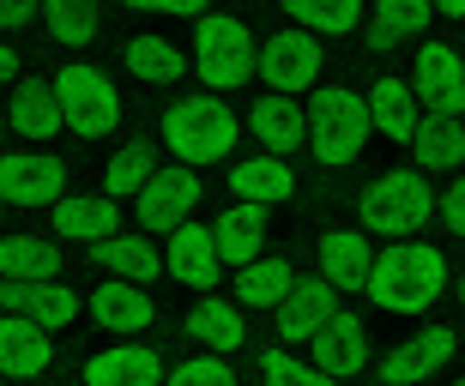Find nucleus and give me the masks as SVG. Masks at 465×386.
Masks as SVG:
<instances>
[{
  "instance_id": "nucleus-37",
  "label": "nucleus",
  "mask_w": 465,
  "mask_h": 386,
  "mask_svg": "<svg viewBox=\"0 0 465 386\" xmlns=\"http://www.w3.org/2000/svg\"><path fill=\"white\" fill-rule=\"evenodd\" d=\"M163 386H236V374H230L224 356H188L163 374Z\"/></svg>"
},
{
  "instance_id": "nucleus-21",
  "label": "nucleus",
  "mask_w": 465,
  "mask_h": 386,
  "mask_svg": "<svg viewBox=\"0 0 465 386\" xmlns=\"http://www.w3.org/2000/svg\"><path fill=\"white\" fill-rule=\"evenodd\" d=\"M163 356L152 344H109L85 362V386H163Z\"/></svg>"
},
{
  "instance_id": "nucleus-41",
  "label": "nucleus",
  "mask_w": 465,
  "mask_h": 386,
  "mask_svg": "<svg viewBox=\"0 0 465 386\" xmlns=\"http://www.w3.org/2000/svg\"><path fill=\"white\" fill-rule=\"evenodd\" d=\"M13 79H18V49L0 43V85H13Z\"/></svg>"
},
{
  "instance_id": "nucleus-15",
  "label": "nucleus",
  "mask_w": 465,
  "mask_h": 386,
  "mask_svg": "<svg viewBox=\"0 0 465 386\" xmlns=\"http://www.w3.org/2000/svg\"><path fill=\"white\" fill-rule=\"evenodd\" d=\"M163 272L175 284H188V290H212L224 260H218V242H212V224H182L163 247Z\"/></svg>"
},
{
  "instance_id": "nucleus-22",
  "label": "nucleus",
  "mask_w": 465,
  "mask_h": 386,
  "mask_svg": "<svg viewBox=\"0 0 465 386\" xmlns=\"http://www.w3.org/2000/svg\"><path fill=\"white\" fill-rule=\"evenodd\" d=\"M369 127H375L381 140H399V145L417 140L423 103H417L411 79H375V85H369Z\"/></svg>"
},
{
  "instance_id": "nucleus-29",
  "label": "nucleus",
  "mask_w": 465,
  "mask_h": 386,
  "mask_svg": "<svg viewBox=\"0 0 465 386\" xmlns=\"http://www.w3.org/2000/svg\"><path fill=\"white\" fill-rule=\"evenodd\" d=\"M0 284H61V247L43 236H0Z\"/></svg>"
},
{
  "instance_id": "nucleus-12",
  "label": "nucleus",
  "mask_w": 465,
  "mask_h": 386,
  "mask_svg": "<svg viewBox=\"0 0 465 386\" xmlns=\"http://www.w3.org/2000/svg\"><path fill=\"white\" fill-rule=\"evenodd\" d=\"M272 320H278V338H284V344H314V338L339 320V290H332L321 272H314V278H296L291 302H284Z\"/></svg>"
},
{
  "instance_id": "nucleus-35",
  "label": "nucleus",
  "mask_w": 465,
  "mask_h": 386,
  "mask_svg": "<svg viewBox=\"0 0 465 386\" xmlns=\"http://www.w3.org/2000/svg\"><path fill=\"white\" fill-rule=\"evenodd\" d=\"M152 176H157L152 145H145V140H127L115 158H109V169H104V199H115V206H121V193H134V199H139Z\"/></svg>"
},
{
  "instance_id": "nucleus-7",
  "label": "nucleus",
  "mask_w": 465,
  "mask_h": 386,
  "mask_svg": "<svg viewBox=\"0 0 465 386\" xmlns=\"http://www.w3.org/2000/svg\"><path fill=\"white\" fill-rule=\"evenodd\" d=\"M67 199V163L54 151H0V206H61Z\"/></svg>"
},
{
  "instance_id": "nucleus-13",
  "label": "nucleus",
  "mask_w": 465,
  "mask_h": 386,
  "mask_svg": "<svg viewBox=\"0 0 465 386\" xmlns=\"http://www.w3.org/2000/svg\"><path fill=\"white\" fill-rule=\"evenodd\" d=\"M248 133L266 145V158L291 163V151L309 145V109L296 103V97H272V91H266V97H254V109H248Z\"/></svg>"
},
{
  "instance_id": "nucleus-2",
  "label": "nucleus",
  "mask_w": 465,
  "mask_h": 386,
  "mask_svg": "<svg viewBox=\"0 0 465 386\" xmlns=\"http://www.w3.org/2000/svg\"><path fill=\"white\" fill-rule=\"evenodd\" d=\"M242 140V121L224 97H175L163 109V145L175 151L182 169H206V163H224Z\"/></svg>"
},
{
  "instance_id": "nucleus-17",
  "label": "nucleus",
  "mask_w": 465,
  "mask_h": 386,
  "mask_svg": "<svg viewBox=\"0 0 465 386\" xmlns=\"http://www.w3.org/2000/svg\"><path fill=\"white\" fill-rule=\"evenodd\" d=\"M369 272H375L369 229H327L321 236V278L332 290H369Z\"/></svg>"
},
{
  "instance_id": "nucleus-28",
  "label": "nucleus",
  "mask_w": 465,
  "mask_h": 386,
  "mask_svg": "<svg viewBox=\"0 0 465 386\" xmlns=\"http://www.w3.org/2000/svg\"><path fill=\"white\" fill-rule=\"evenodd\" d=\"M91 260L104 265L109 278L139 284V290L163 278V247H152L145 236H109V242H97V247H91Z\"/></svg>"
},
{
  "instance_id": "nucleus-44",
  "label": "nucleus",
  "mask_w": 465,
  "mask_h": 386,
  "mask_svg": "<svg viewBox=\"0 0 465 386\" xmlns=\"http://www.w3.org/2000/svg\"><path fill=\"white\" fill-rule=\"evenodd\" d=\"M0 133H6V115H0Z\"/></svg>"
},
{
  "instance_id": "nucleus-40",
  "label": "nucleus",
  "mask_w": 465,
  "mask_h": 386,
  "mask_svg": "<svg viewBox=\"0 0 465 386\" xmlns=\"http://www.w3.org/2000/svg\"><path fill=\"white\" fill-rule=\"evenodd\" d=\"M36 18H43V6H31V0H0V36L25 31V24H36Z\"/></svg>"
},
{
  "instance_id": "nucleus-26",
  "label": "nucleus",
  "mask_w": 465,
  "mask_h": 386,
  "mask_svg": "<svg viewBox=\"0 0 465 386\" xmlns=\"http://www.w3.org/2000/svg\"><path fill=\"white\" fill-rule=\"evenodd\" d=\"M230 193H236L242 206H284V199H291L296 193V169L284 158H266V151H260V158H242L236 169H230Z\"/></svg>"
},
{
  "instance_id": "nucleus-1",
  "label": "nucleus",
  "mask_w": 465,
  "mask_h": 386,
  "mask_svg": "<svg viewBox=\"0 0 465 386\" xmlns=\"http://www.w3.org/2000/svg\"><path fill=\"white\" fill-rule=\"evenodd\" d=\"M448 290V254L435 242H393L375 254L369 272V302L387 314H423Z\"/></svg>"
},
{
  "instance_id": "nucleus-20",
  "label": "nucleus",
  "mask_w": 465,
  "mask_h": 386,
  "mask_svg": "<svg viewBox=\"0 0 465 386\" xmlns=\"http://www.w3.org/2000/svg\"><path fill=\"white\" fill-rule=\"evenodd\" d=\"M49 217H54V236H61V242H91L97 247V242H109V236H121V206L104 199V193H67Z\"/></svg>"
},
{
  "instance_id": "nucleus-46",
  "label": "nucleus",
  "mask_w": 465,
  "mask_h": 386,
  "mask_svg": "<svg viewBox=\"0 0 465 386\" xmlns=\"http://www.w3.org/2000/svg\"><path fill=\"white\" fill-rule=\"evenodd\" d=\"M0 386H6V381H0Z\"/></svg>"
},
{
  "instance_id": "nucleus-9",
  "label": "nucleus",
  "mask_w": 465,
  "mask_h": 386,
  "mask_svg": "<svg viewBox=\"0 0 465 386\" xmlns=\"http://www.w3.org/2000/svg\"><path fill=\"white\" fill-rule=\"evenodd\" d=\"M260 79L272 97H302L321 85V43L309 31H278L272 43H260Z\"/></svg>"
},
{
  "instance_id": "nucleus-23",
  "label": "nucleus",
  "mask_w": 465,
  "mask_h": 386,
  "mask_svg": "<svg viewBox=\"0 0 465 386\" xmlns=\"http://www.w3.org/2000/svg\"><path fill=\"white\" fill-rule=\"evenodd\" d=\"M54 362V333L31 326V320L0 314V381H31Z\"/></svg>"
},
{
  "instance_id": "nucleus-33",
  "label": "nucleus",
  "mask_w": 465,
  "mask_h": 386,
  "mask_svg": "<svg viewBox=\"0 0 465 386\" xmlns=\"http://www.w3.org/2000/svg\"><path fill=\"white\" fill-rule=\"evenodd\" d=\"M411 151H417V176H423V169H460L465 163V121H453V115H423Z\"/></svg>"
},
{
  "instance_id": "nucleus-10",
  "label": "nucleus",
  "mask_w": 465,
  "mask_h": 386,
  "mask_svg": "<svg viewBox=\"0 0 465 386\" xmlns=\"http://www.w3.org/2000/svg\"><path fill=\"white\" fill-rule=\"evenodd\" d=\"M200 169H182V163H170V169H157L152 181H145V193H139V224L152 229V236H175L182 224H193V206H200Z\"/></svg>"
},
{
  "instance_id": "nucleus-34",
  "label": "nucleus",
  "mask_w": 465,
  "mask_h": 386,
  "mask_svg": "<svg viewBox=\"0 0 465 386\" xmlns=\"http://www.w3.org/2000/svg\"><path fill=\"white\" fill-rule=\"evenodd\" d=\"M36 24H43L61 49H85L91 36L104 31V13H97V6H85V0H49Z\"/></svg>"
},
{
  "instance_id": "nucleus-36",
  "label": "nucleus",
  "mask_w": 465,
  "mask_h": 386,
  "mask_svg": "<svg viewBox=\"0 0 465 386\" xmlns=\"http://www.w3.org/2000/svg\"><path fill=\"white\" fill-rule=\"evenodd\" d=\"M260 381L266 386H339V381H327V374L314 369V362H296L291 351H266L260 356Z\"/></svg>"
},
{
  "instance_id": "nucleus-4",
  "label": "nucleus",
  "mask_w": 465,
  "mask_h": 386,
  "mask_svg": "<svg viewBox=\"0 0 465 386\" xmlns=\"http://www.w3.org/2000/svg\"><path fill=\"white\" fill-rule=\"evenodd\" d=\"M357 217L369 236H423V224L435 217V188L417 169H381L369 188L357 193Z\"/></svg>"
},
{
  "instance_id": "nucleus-43",
  "label": "nucleus",
  "mask_w": 465,
  "mask_h": 386,
  "mask_svg": "<svg viewBox=\"0 0 465 386\" xmlns=\"http://www.w3.org/2000/svg\"><path fill=\"white\" fill-rule=\"evenodd\" d=\"M460 302H465V272H460Z\"/></svg>"
},
{
  "instance_id": "nucleus-31",
  "label": "nucleus",
  "mask_w": 465,
  "mask_h": 386,
  "mask_svg": "<svg viewBox=\"0 0 465 386\" xmlns=\"http://www.w3.org/2000/svg\"><path fill=\"white\" fill-rule=\"evenodd\" d=\"M127 72L145 79V85H175L188 72V54L175 49V36H163V31H134L127 36Z\"/></svg>"
},
{
  "instance_id": "nucleus-25",
  "label": "nucleus",
  "mask_w": 465,
  "mask_h": 386,
  "mask_svg": "<svg viewBox=\"0 0 465 386\" xmlns=\"http://www.w3.org/2000/svg\"><path fill=\"white\" fill-rule=\"evenodd\" d=\"M6 127L25 133V140H54V133H67L61 121V97H54V79H18L13 91V109H6Z\"/></svg>"
},
{
  "instance_id": "nucleus-5",
  "label": "nucleus",
  "mask_w": 465,
  "mask_h": 386,
  "mask_svg": "<svg viewBox=\"0 0 465 386\" xmlns=\"http://www.w3.org/2000/svg\"><path fill=\"white\" fill-rule=\"evenodd\" d=\"M369 145V97L351 85H321L309 103V151L327 169H345Z\"/></svg>"
},
{
  "instance_id": "nucleus-6",
  "label": "nucleus",
  "mask_w": 465,
  "mask_h": 386,
  "mask_svg": "<svg viewBox=\"0 0 465 386\" xmlns=\"http://www.w3.org/2000/svg\"><path fill=\"white\" fill-rule=\"evenodd\" d=\"M54 97H61V121L67 133L79 140H109L121 127V97H115V79L91 61H67L54 72Z\"/></svg>"
},
{
  "instance_id": "nucleus-39",
  "label": "nucleus",
  "mask_w": 465,
  "mask_h": 386,
  "mask_svg": "<svg viewBox=\"0 0 465 386\" xmlns=\"http://www.w3.org/2000/svg\"><path fill=\"white\" fill-rule=\"evenodd\" d=\"M134 6H139V13H152V18H193V24L206 18L200 0H134Z\"/></svg>"
},
{
  "instance_id": "nucleus-18",
  "label": "nucleus",
  "mask_w": 465,
  "mask_h": 386,
  "mask_svg": "<svg viewBox=\"0 0 465 386\" xmlns=\"http://www.w3.org/2000/svg\"><path fill=\"white\" fill-rule=\"evenodd\" d=\"M309 351H314V369L327 374V381H351V374L369 369V326H362L357 314H345V308H339V320L314 338Z\"/></svg>"
},
{
  "instance_id": "nucleus-14",
  "label": "nucleus",
  "mask_w": 465,
  "mask_h": 386,
  "mask_svg": "<svg viewBox=\"0 0 465 386\" xmlns=\"http://www.w3.org/2000/svg\"><path fill=\"white\" fill-rule=\"evenodd\" d=\"M0 314L31 320L43 333H61L79 320V296L61 290V284H0Z\"/></svg>"
},
{
  "instance_id": "nucleus-38",
  "label": "nucleus",
  "mask_w": 465,
  "mask_h": 386,
  "mask_svg": "<svg viewBox=\"0 0 465 386\" xmlns=\"http://www.w3.org/2000/svg\"><path fill=\"white\" fill-rule=\"evenodd\" d=\"M435 211H441V224H448L453 236H465V176L448 181V188L435 193Z\"/></svg>"
},
{
  "instance_id": "nucleus-11",
  "label": "nucleus",
  "mask_w": 465,
  "mask_h": 386,
  "mask_svg": "<svg viewBox=\"0 0 465 386\" xmlns=\"http://www.w3.org/2000/svg\"><path fill=\"white\" fill-rule=\"evenodd\" d=\"M453 351H460V333H453V326H423V333H411L405 344H393V351L381 356L375 381L381 386H417V381H430V374L448 369Z\"/></svg>"
},
{
  "instance_id": "nucleus-27",
  "label": "nucleus",
  "mask_w": 465,
  "mask_h": 386,
  "mask_svg": "<svg viewBox=\"0 0 465 386\" xmlns=\"http://www.w3.org/2000/svg\"><path fill=\"white\" fill-rule=\"evenodd\" d=\"M296 290V265L278 260V254H260L254 265H242L236 272V308L248 314V308H266V314H278L284 302H291Z\"/></svg>"
},
{
  "instance_id": "nucleus-3",
  "label": "nucleus",
  "mask_w": 465,
  "mask_h": 386,
  "mask_svg": "<svg viewBox=\"0 0 465 386\" xmlns=\"http://www.w3.org/2000/svg\"><path fill=\"white\" fill-rule=\"evenodd\" d=\"M188 67L200 72L206 91H242L248 79H260V43L236 13H206L193 24Z\"/></svg>"
},
{
  "instance_id": "nucleus-8",
  "label": "nucleus",
  "mask_w": 465,
  "mask_h": 386,
  "mask_svg": "<svg viewBox=\"0 0 465 386\" xmlns=\"http://www.w3.org/2000/svg\"><path fill=\"white\" fill-rule=\"evenodd\" d=\"M411 91L423 115H465V54L453 43H417V72H411Z\"/></svg>"
},
{
  "instance_id": "nucleus-32",
  "label": "nucleus",
  "mask_w": 465,
  "mask_h": 386,
  "mask_svg": "<svg viewBox=\"0 0 465 386\" xmlns=\"http://www.w3.org/2000/svg\"><path fill=\"white\" fill-rule=\"evenodd\" d=\"M284 13H291V31H309L314 43L321 36H351L369 24L357 0H284Z\"/></svg>"
},
{
  "instance_id": "nucleus-45",
  "label": "nucleus",
  "mask_w": 465,
  "mask_h": 386,
  "mask_svg": "<svg viewBox=\"0 0 465 386\" xmlns=\"http://www.w3.org/2000/svg\"><path fill=\"white\" fill-rule=\"evenodd\" d=\"M453 386H465V381H453Z\"/></svg>"
},
{
  "instance_id": "nucleus-24",
  "label": "nucleus",
  "mask_w": 465,
  "mask_h": 386,
  "mask_svg": "<svg viewBox=\"0 0 465 386\" xmlns=\"http://www.w3.org/2000/svg\"><path fill=\"white\" fill-rule=\"evenodd\" d=\"M212 242H218V260L224 265H254L260 260V247H266V211L260 206H224L218 217H212Z\"/></svg>"
},
{
  "instance_id": "nucleus-19",
  "label": "nucleus",
  "mask_w": 465,
  "mask_h": 386,
  "mask_svg": "<svg viewBox=\"0 0 465 386\" xmlns=\"http://www.w3.org/2000/svg\"><path fill=\"white\" fill-rule=\"evenodd\" d=\"M188 338L200 344L206 356H230V351H242L248 344V314H242L236 302H224V296H200L188 308Z\"/></svg>"
},
{
  "instance_id": "nucleus-16",
  "label": "nucleus",
  "mask_w": 465,
  "mask_h": 386,
  "mask_svg": "<svg viewBox=\"0 0 465 386\" xmlns=\"http://www.w3.org/2000/svg\"><path fill=\"white\" fill-rule=\"evenodd\" d=\"M91 320H97L104 333H115V338H134V333H145V326L157 320V302H152V290H139V284L104 278L97 290H91Z\"/></svg>"
},
{
  "instance_id": "nucleus-42",
  "label": "nucleus",
  "mask_w": 465,
  "mask_h": 386,
  "mask_svg": "<svg viewBox=\"0 0 465 386\" xmlns=\"http://www.w3.org/2000/svg\"><path fill=\"white\" fill-rule=\"evenodd\" d=\"M435 13H441V18H465V0H441Z\"/></svg>"
},
{
  "instance_id": "nucleus-30",
  "label": "nucleus",
  "mask_w": 465,
  "mask_h": 386,
  "mask_svg": "<svg viewBox=\"0 0 465 386\" xmlns=\"http://www.w3.org/2000/svg\"><path fill=\"white\" fill-rule=\"evenodd\" d=\"M430 18H435L430 0H375L362 31H369V43H375V49H405V43H423Z\"/></svg>"
}]
</instances>
